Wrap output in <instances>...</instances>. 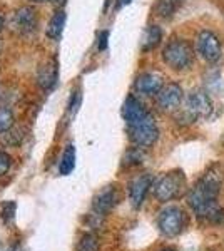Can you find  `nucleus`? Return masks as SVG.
<instances>
[{
    "instance_id": "obj_1",
    "label": "nucleus",
    "mask_w": 224,
    "mask_h": 251,
    "mask_svg": "<svg viewBox=\"0 0 224 251\" xmlns=\"http://www.w3.org/2000/svg\"><path fill=\"white\" fill-rule=\"evenodd\" d=\"M223 169L218 164L209 168L187 193V204L199 218L207 223H223L224 211L218 204V196L223 188Z\"/></svg>"
},
{
    "instance_id": "obj_2",
    "label": "nucleus",
    "mask_w": 224,
    "mask_h": 251,
    "mask_svg": "<svg viewBox=\"0 0 224 251\" xmlns=\"http://www.w3.org/2000/svg\"><path fill=\"white\" fill-rule=\"evenodd\" d=\"M213 112V100L209 94L202 89H194L189 96L186 97V102L182 106L181 119L187 123H194L198 119H206Z\"/></svg>"
},
{
    "instance_id": "obj_3",
    "label": "nucleus",
    "mask_w": 224,
    "mask_h": 251,
    "mask_svg": "<svg viewBox=\"0 0 224 251\" xmlns=\"http://www.w3.org/2000/svg\"><path fill=\"white\" fill-rule=\"evenodd\" d=\"M162 60L173 67L174 71H184V69L191 67L194 60V50L187 40L176 39L171 40L168 46L162 50Z\"/></svg>"
},
{
    "instance_id": "obj_4",
    "label": "nucleus",
    "mask_w": 224,
    "mask_h": 251,
    "mask_svg": "<svg viewBox=\"0 0 224 251\" xmlns=\"http://www.w3.org/2000/svg\"><path fill=\"white\" fill-rule=\"evenodd\" d=\"M186 186V176L182 171H171L166 173L162 177L154 183V196L161 203H168L177 198L182 193V188Z\"/></svg>"
},
{
    "instance_id": "obj_5",
    "label": "nucleus",
    "mask_w": 224,
    "mask_h": 251,
    "mask_svg": "<svg viewBox=\"0 0 224 251\" xmlns=\"http://www.w3.org/2000/svg\"><path fill=\"white\" fill-rule=\"evenodd\" d=\"M129 127V137L137 148H150L152 144H156L157 137H159V129L157 124L154 121V117L148 114L146 117H142L141 121L134 123Z\"/></svg>"
},
{
    "instance_id": "obj_6",
    "label": "nucleus",
    "mask_w": 224,
    "mask_h": 251,
    "mask_svg": "<svg viewBox=\"0 0 224 251\" xmlns=\"http://www.w3.org/2000/svg\"><path fill=\"white\" fill-rule=\"evenodd\" d=\"M157 226L164 236H177L186 226V213L177 206H169L159 214Z\"/></svg>"
},
{
    "instance_id": "obj_7",
    "label": "nucleus",
    "mask_w": 224,
    "mask_h": 251,
    "mask_svg": "<svg viewBox=\"0 0 224 251\" xmlns=\"http://www.w3.org/2000/svg\"><path fill=\"white\" fill-rule=\"evenodd\" d=\"M196 49H198V54L204 60H207L209 64L218 62V60L221 59V54H223L221 42H219V39L216 37L211 30L199 32V35L196 39Z\"/></svg>"
},
{
    "instance_id": "obj_8",
    "label": "nucleus",
    "mask_w": 224,
    "mask_h": 251,
    "mask_svg": "<svg viewBox=\"0 0 224 251\" xmlns=\"http://www.w3.org/2000/svg\"><path fill=\"white\" fill-rule=\"evenodd\" d=\"M182 87L176 82H171L168 86H164L156 96V104L161 111L164 112H173L176 109L181 107L182 102Z\"/></svg>"
},
{
    "instance_id": "obj_9",
    "label": "nucleus",
    "mask_w": 224,
    "mask_h": 251,
    "mask_svg": "<svg viewBox=\"0 0 224 251\" xmlns=\"http://www.w3.org/2000/svg\"><path fill=\"white\" fill-rule=\"evenodd\" d=\"M12 25L19 32L20 35H30L37 30L39 19L37 14L32 7H20V9L14 14L12 19Z\"/></svg>"
},
{
    "instance_id": "obj_10",
    "label": "nucleus",
    "mask_w": 224,
    "mask_h": 251,
    "mask_svg": "<svg viewBox=\"0 0 224 251\" xmlns=\"http://www.w3.org/2000/svg\"><path fill=\"white\" fill-rule=\"evenodd\" d=\"M152 186L154 177L150 174H141V176L134 177L132 183L129 184V198H131V203L134 208H141Z\"/></svg>"
},
{
    "instance_id": "obj_11",
    "label": "nucleus",
    "mask_w": 224,
    "mask_h": 251,
    "mask_svg": "<svg viewBox=\"0 0 224 251\" xmlns=\"http://www.w3.org/2000/svg\"><path fill=\"white\" fill-rule=\"evenodd\" d=\"M134 87L142 96H157V92L164 87V79L157 72H144L136 79Z\"/></svg>"
},
{
    "instance_id": "obj_12",
    "label": "nucleus",
    "mask_w": 224,
    "mask_h": 251,
    "mask_svg": "<svg viewBox=\"0 0 224 251\" xmlns=\"http://www.w3.org/2000/svg\"><path fill=\"white\" fill-rule=\"evenodd\" d=\"M59 80V62L57 59H49L44 66H40L37 74V82L42 91H52Z\"/></svg>"
},
{
    "instance_id": "obj_13",
    "label": "nucleus",
    "mask_w": 224,
    "mask_h": 251,
    "mask_svg": "<svg viewBox=\"0 0 224 251\" xmlns=\"http://www.w3.org/2000/svg\"><path fill=\"white\" fill-rule=\"evenodd\" d=\"M117 203V191L114 186H107L102 189L94 200V214L96 216H105Z\"/></svg>"
},
{
    "instance_id": "obj_14",
    "label": "nucleus",
    "mask_w": 224,
    "mask_h": 251,
    "mask_svg": "<svg viewBox=\"0 0 224 251\" xmlns=\"http://www.w3.org/2000/svg\"><path fill=\"white\" fill-rule=\"evenodd\" d=\"M148 114L149 112H148V109L144 107V104L134 96H129L127 99H125L124 106H122V116H124V121L127 126L137 123V121H141L142 117H146Z\"/></svg>"
},
{
    "instance_id": "obj_15",
    "label": "nucleus",
    "mask_w": 224,
    "mask_h": 251,
    "mask_svg": "<svg viewBox=\"0 0 224 251\" xmlns=\"http://www.w3.org/2000/svg\"><path fill=\"white\" fill-rule=\"evenodd\" d=\"M186 3V0H157L154 12L161 19H173L174 14Z\"/></svg>"
},
{
    "instance_id": "obj_16",
    "label": "nucleus",
    "mask_w": 224,
    "mask_h": 251,
    "mask_svg": "<svg viewBox=\"0 0 224 251\" xmlns=\"http://www.w3.org/2000/svg\"><path fill=\"white\" fill-rule=\"evenodd\" d=\"M162 40V30L157 25H149L142 34V42L141 49L142 52H150L152 49H156Z\"/></svg>"
},
{
    "instance_id": "obj_17",
    "label": "nucleus",
    "mask_w": 224,
    "mask_h": 251,
    "mask_svg": "<svg viewBox=\"0 0 224 251\" xmlns=\"http://www.w3.org/2000/svg\"><path fill=\"white\" fill-rule=\"evenodd\" d=\"M66 27V12L64 10H57L54 15H52L50 22L47 25V37L52 40H57L62 35V30Z\"/></svg>"
},
{
    "instance_id": "obj_18",
    "label": "nucleus",
    "mask_w": 224,
    "mask_h": 251,
    "mask_svg": "<svg viewBox=\"0 0 224 251\" xmlns=\"http://www.w3.org/2000/svg\"><path fill=\"white\" fill-rule=\"evenodd\" d=\"M75 169V148L74 146H67L66 151L62 154V159L59 163V173L62 176H67Z\"/></svg>"
},
{
    "instance_id": "obj_19",
    "label": "nucleus",
    "mask_w": 224,
    "mask_h": 251,
    "mask_svg": "<svg viewBox=\"0 0 224 251\" xmlns=\"http://www.w3.org/2000/svg\"><path fill=\"white\" fill-rule=\"evenodd\" d=\"M14 123H15V119H14L12 109L7 106L0 107V134H3V132H7L9 129H12Z\"/></svg>"
},
{
    "instance_id": "obj_20",
    "label": "nucleus",
    "mask_w": 224,
    "mask_h": 251,
    "mask_svg": "<svg viewBox=\"0 0 224 251\" xmlns=\"http://www.w3.org/2000/svg\"><path fill=\"white\" fill-rule=\"evenodd\" d=\"M207 84V91L213 92V94H221L223 91V79L219 72H214V74H209V77L206 80Z\"/></svg>"
},
{
    "instance_id": "obj_21",
    "label": "nucleus",
    "mask_w": 224,
    "mask_h": 251,
    "mask_svg": "<svg viewBox=\"0 0 224 251\" xmlns=\"http://www.w3.org/2000/svg\"><path fill=\"white\" fill-rule=\"evenodd\" d=\"M142 159H144V152H142V148H132L125 152L124 156V163L129 164V166H134V164H141Z\"/></svg>"
},
{
    "instance_id": "obj_22",
    "label": "nucleus",
    "mask_w": 224,
    "mask_h": 251,
    "mask_svg": "<svg viewBox=\"0 0 224 251\" xmlns=\"http://www.w3.org/2000/svg\"><path fill=\"white\" fill-rule=\"evenodd\" d=\"M79 251H99V243L94 234H85L79 245Z\"/></svg>"
},
{
    "instance_id": "obj_23",
    "label": "nucleus",
    "mask_w": 224,
    "mask_h": 251,
    "mask_svg": "<svg viewBox=\"0 0 224 251\" xmlns=\"http://www.w3.org/2000/svg\"><path fill=\"white\" fill-rule=\"evenodd\" d=\"M80 100H82V94H80V91H75L71 97V102H69V116H75V112L80 107Z\"/></svg>"
},
{
    "instance_id": "obj_24",
    "label": "nucleus",
    "mask_w": 224,
    "mask_h": 251,
    "mask_svg": "<svg viewBox=\"0 0 224 251\" xmlns=\"http://www.w3.org/2000/svg\"><path fill=\"white\" fill-rule=\"evenodd\" d=\"M12 166V157L7 152H0V176H5Z\"/></svg>"
},
{
    "instance_id": "obj_25",
    "label": "nucleus",
    "mask_w": 224,
    "mask_h": 251,
    "mask_svg": "<svg viewBox=\"0 0 224 251\" xmlns=\"http://www.w3.org/2000/svg\"><path fill=\"white\" fill-rule=\"evenodd\" d=\"M15 203L14 201H9V203H5L3 204V208H2V218L5 221H12L14 220V216H15Z\"/></svg>"
},
{
    "instance_id": "obj_26",
    "label": "nucleus",
    "mask_w": 224,
    "mask_h": 251,
    "mask_svg": "<svg viewBox=\"0 0 224 251\" xmlns=\"http://www.w3.org/2000/svg\"><path fill=\"white\" fill-rule=\"evenodd\" d=\"M107 40H109V32L102 30L99 34V42H97V47H99V50H105V49H107Z\"/></svg>"
},
{
    "instance_id": "obj_27",
    "label": "nucleus",
    "mask_w": 224,
    "mask_h": 251,
    "mask_svg": "<svg viewBox=\"0 0 224 251\" xmlns=\"http://www.w3.org/2000/svg\"><path fill=\"white\" fill-rule=\"evenodd\" d=\"M127 3H131V0H119V5H127Z\"/></svg>"
},
{
    "instance_id": "obj_28",
    "label": "nucleus",
    "mask_w": 224,
    "mask_h": 251,
    "mask_svg": "<svg viewBox=\"0 0 224 251\" xmlns=\"http://www.w3.org/2000/svg\"><path fill=\"white\" fill-rule=\"evenodd\" d=\"M34 2H40V3H42V2H54V0H34Z\"/></svg>"
},
{
    "instance_id": "obj_29",
    "label": "nucleus",
    "mask_w": 224,
    "mask_h": 251,
    "mask_svg": "<svg viewBox=\"0 0 224 251\" xmlns=\"http://www.w3.org/2000/svg\"><path fill=\"white\" fill-rule=\"evenodd\" d=\"M2 29H3V20H2V17H0V32H2Z\"/></svg>"
},
{
    "instance_id": "obj_30",
    "label": "nucleus",
    "mask_w": 224,
    "mask_h": 251,
    "mask_svg": "<svg viewBox=\"0 0 224 251\" xmlns=\"http://www.w3.org/2000/svg\"><path fill=\"white\" fill-rule=\"evenodd\" d=\"M162 251H176L174 248H166V250H162Z\"/></svg>"
}]
</instances>
